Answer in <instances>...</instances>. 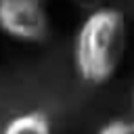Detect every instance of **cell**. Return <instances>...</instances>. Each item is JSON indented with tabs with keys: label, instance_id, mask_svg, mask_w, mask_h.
<instances>
[{
	"label": "cell",
	"instance_id": "5",
	"mask_svg": "<svg viewBox=\"0 0 134 134\" xmlns=\"http://www.w3.org/2000/svg\"><path fill=\"white\" fill-rule=\"evenodd\" d=\"M132 134H134V126H132Z\"/></svg>",
	"mask_w": 134,
	"mask_h": 134
},
{
	"label": "cell",
	"instance_id": "2",
	"mask_svg": "<svg viewBox=\"0 0 134 134\" xmlns=\"http://www.w3.org/2000/svg\"><path fill=\"white\" fill-rule=\"evenodd\" d=\"M0 31L19 42H44L50 34L46 0H0Z\"/></svg>",
	"mask_w": 134,
	"mask_h": 134
},
{
	"label": "cell",
	"instance_id": "6",
	"mask_svg": "<svg viewBox=\"0 0 134 134\" xmlns=\"http://www.w3.org/2000/svg\"><path fill=\"white\" fill-rule=\"evenodd\" d=\"M132 103H134V98H132Z\"/></svg>",
	"mask_w": 134,
	"mask_h": 134
},
{
	"label": "cell",
	"instance_id": "3",
	"mask_svg": "<svg viewBox=\"0 0 134 134\" xmlns=\"http://www.w3.org/2000/svg\"><path fill=\"white\" fill-rule=\"evenodd\" d=\"M0 134H52V124L42 111H27L8 119Z\"/></svg>",
	"mask_w": 134,
	"mask_h": 134
},
{
	"label": "cell",
	"instance_id": "4",
	"mask_svg": "<svg viewBox=\"0 0 134 134\" xmlns=\"http://www.w3.org/2000/svg\"><path fill=\"white\" fill-rule=\"evenodd\" d=\"M132 126L130 121H124V119H113L109 124H105L96 134H132Z\"/></svg>",
	"mask_w": 134,
	"mask_h": 134
},
{
	"label": "cell",
	"instance_id": "1",
	"mask_svg": "<svg viewBox=\"0 0 134 134\" xmlns=\"http://www.w3.org/2000/svg\"><path fill=\"white\" fill-rule=\"evenodd\" d=\"M126 15L117 8H98L77 27L73 38V67L82 82L103 86L119 71L126 54Z\"/></svg>",
	"mask_w": 134,
	"mask_h": 134
}]
</instances>
